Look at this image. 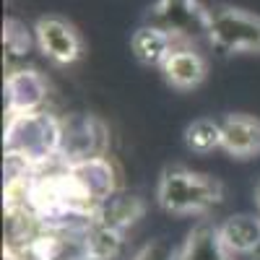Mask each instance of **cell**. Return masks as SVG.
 Segmentation results:
<instances>
[{
    "mask_svg": "<svg viewBox=\"0 0 260 260\" xmlns=\"http://www.w3.org/2000/svg\"><path fill=\"white\" fill-rule=\"evenodd\" d=\"M3 47H6V52L13 55V57L26 55L29 47H31V39H29L26 29L21 26L16 18H8L6 24H3Z\"/></svg>",
    "mask_w": 260,
    "mask_h": 260,
    "instance_id": "16",
    "label": "cell"
},
{
    "mask_svg": "<svg viewBox=\"0 0 260 260\" xmlns=\"http://www.w3.org/2000/svg\"><path fill=\"white\" fill-rule=\"evenodd\" d=\"M221 182L213 180L201 172L190 169H167L159 187H156V201L169 213H206L211 206L221 201Z\"/></svg>",
    "mask_w": 260,
    "mask_h": 260,
    "instance_id": "1",
    "label": "cell"
},
{
    "mask_svg": "<svg viewBox=\"0 0 260 260\" xmlns=\"http://www.w3.org/2000/svg\"><path fill=\"white\" fill-rule=\"evenodd\" d=\"M206 34L219 52H260V16L242 8H216L206 18Z\"/></svg>",
    "mask_w": 260,
    "mask_h": 260,
    "instance_id": "3",
    "label": "cell"
},
{
    "mask_svg": "<svg viewBox=\"0 0 260 260\" xmlns=\"http://www.w3.org/2000/svg\"><path fill=\"white\" fill-rule=\"evenodd\" d=\"M219 234L232 252L250 255L260 245V216H229L224 224H219Z\"/></svg>",
    "mask_w": 260,
    "mask_h": 260,
    "instance_id": "11",
    "label": "cell"
},
{
    "mask_svg": "<svg viewBox=\"0 0 260 260\" xmlns=\"http://www.w3.org/2000/svg\"><path fill=\"white\" fill-rule=\"evenodd\" d=\"M141 213V203L136 198H120V201H112L104 211V226H112V229H120L125 224H133L136 216Z\"/></svg>",
    "mask_w": 260,
    "mask_h": 260,
    "instance_id": "15",
    "label": "cell"
},
{
    "mask_svg": "<svg viewBox=\"0 0 260 260\" xmlns=\"http://www.w3.org/2000/svg\"><path fill=\"white\" fill-rule=\"evenodd\" d=\"M151 16L156 21L154 26H161L177 39H182V37H195L198 31H206L208 11L198 8L195 0H159Z\"/></svg>",
    "mask_w": 260,
    "mask_h": 260,
    "instance_id": "5",
    "label": "cell"
},
{
    "mask_svg": "<svg viewBox=\"0 0 260 260\" xmlns=\"http://www.w3.org/2000/svg\"><path fill=\"white\" fill-rule=\"evenodd\" d=\"M130 47H133V55L138 62L151 65V68H161L167 62V57L177 50V37L169 34L161 26H141L133 39H130Z\"/></svg>",
    "mask_w": 260,
    "mask_h": 260,
    "instance_id": "9",
    "label": "cell"
},
{
    "mask_svg": "<svg viewBox=\"0 0 260 260\" xmlns=\"http://www.w3.org/2000/svg\"><path fill=\"white\" fill-rule=\"evenodd\" d=\"M161 73H164L169 86H175L180 91H187V89H195V86H201L206 81L208 62L192 47H177L161 65Z\"/></svg>",
    "mask_w": 260,
    "mask_h": 260,
    "instance_id": "8",
    "label": "cell"
},
{
    "mask_svg": "<svg viewBox=\"0 0 260 260\" xmlns=\"http://www.w3.org/2000/svg\"><path fill=\"white\" fill-rule=\"evenodd\" d=\"M221 148L234 159L260 154V120L252 115H229L221 120Z\"/></svg>",
    "mask_w": 260,
    "mask_h": 260,
    "instance_id": "6",
    "label": "cell"
},
{
    "mask_svg": "<svg viewBox=\"0 0 260 260\" xmlns=\"http://www.w3.org/2000/svg\"><path fill=\"white\" fill-rule=\"evenodd\" d=\"M133 260H180V250H175L172 245L156 240V242H148L143 245Z\"/></svg>",
    "mask_w": 260,
    "mask_h": 260,
    "instance_id": "17",
    "label": "cell"
},
{
    "mask_svg": "<svg viewBox=\"0 0 260 260\" xmlns=\"http://www.w3.org/2000/svg\"><path fill=\"white\" fill-rule=\"evenodd\" d=\"M73 180L81 185V190L86 195H91L94 201H107L112 192V169L99 156L81 159L73 167Z\"/></svg>",
    "mask_w": 260,
    "mask_h": 260,
    "instance_id": "12",
    "label": "cell"
},
{
    "mask_svg": "<svg viewBox=\"0 0 260 260\" xmlns=\"http://www.w3.org/2000/svg\"><path fill=\"white\" fill-rule=\"evenodd\" d=\"M120 247V229H112V226H99L89 240H86V252L96 260H107L112 257Z\"/></svg>",
    "mask_w": 260,
    "mask_h": 260,
    "instance_id": "14",
    "label": "cell"
},
{
    "mask_svg": "<svg viewBox=\"0 0 260 260\" xmlns=\"http://www.w3.org/2000/svg\"><path fill=\"white\" fill-rule=\"evenodd\" d=\"M250 260H260V245H257V247L250 252Z\"/></svg>",
    "mask_w": 260,
    "mask_h": 260,
    "instance_id": "19",
    "label": "cell"
},
{
    "mask_svg": "<svg viewBox=\"0 0 260 260\" xmlns=\"http://www.w3.org/2000/svg\"><path fill=\"white\" fill-rule=\"evenodd\" d=\"M185 143L195 154H208L213 148H221V122L211 117L192 120L185 127Z\"/></svg>",
    "mask_w": 260,
    "mask_h": 260,
    "instance_id": "13",
    "label": "cell"
},
{
    "mask_svg": "<svg viewBox=\"0 0 260 260\" xmlns=\"http://www.w3.org/2000/svg\"><path fill=\"white\" fill-rule=\"evenodd\" d=\"M34 37H37L39 50L57 65H71L83 52L81 34L76 31L71 21H65L60 16H42L34 26Z\"/></svg>",
    "mask_w": 260,
    "mask_h": 260,
    "instance_id": "4",
    "label": "cell"
},
{
    "mask_svg": "<svg viewBox=\"0 0 260 260\" xmlns=\"http://www.w3.org/2000/svg\"><path fill=\"white\" fill-rule=\"evenodd\" d=\"M62 143V130L60 125L42 115V112H24V115H11L6 146L11 156L21 159H45Z\"/></svg>",
    "mask_w": 260,
    "mask_h": 260,
    "instance_id": "2",
    "label": "cell"
},
{
    "mask_svg": "<svg viewBox=\"0 0 260 260\" xmlns=\"http://www.w3.org/2000/svg\"><path fill=\"white\" fill-rule=\"evenodd\" d=\"M6 96L11 115L37 112V107L47 96V81L37 71H13L6 78Z\"/></svg>",
    "mask_w": 260,
    "mask_h": 260,
    "instance_id": "7",
    "label": "cell"
},
{
    "mask_svg": "<svg viewBox=\"0 0 260 260\" xmlns=\"http://www.w3.org/2000/svg\"><path fill=\"white\" fill-rule=\"evenodd\" d=\"M255 203H257V216H260V182L255 185Z\"/></svg>",
    "mask_w": 260,
    "mask_h": 260,
    "instance_id": "18",
    "label": "cell"
},
{
    "mask_svg": "<svg viewBox=\"0 0 260 260\" xmlns=\"http://www.w3.org/2000/svg\"><path fill=\"white\" fill-rule=\"evenodd\" d=\"M180 260H234V252L224 245L219 226L201 221L187 234L180 250Z\"/></svg>",
    "mask_w": 260,
    "mask_h": 260,
    "instance_id": "10",
    "label": "cell"
}]
</instances>
